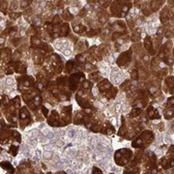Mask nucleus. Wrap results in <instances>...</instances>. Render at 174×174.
<instances>
[{
    "instance_id": "f257e3e1",
    "label": "nucleus",
    "mask_w": 174,
    "mask_h": 174,
    "mask_svg": "<svg viewBox=\"0 0 174 174\" xmlns=\"http://www.w3.org/2000/svg\"><path fill=\"white\" fill-rule=\"evenodd\" d=\"M122 125L119 128L118 135L125 139H134L135 136L139 135L143 130V124L139 120H133V118L125 119L124 116L121 117Z\"/></svg>"
},
{
    "instance_id": "f03ea898",
    "label": "nucleus",
    "mask_w": 174,
    "mask_h": 174,
    "mask_svg": "<svg viewBox=\"0 0 174 174\" xmlns=\"http://www.w3.org/2000/svg\"><path fill=\"white\" fill-rule=\"evenodd\" d=\"M64 67L65 66L61 57L58 54L52 53L47 56L45 62H44L43 71L46 72L48 77L52 81L53 77L61 74L62 71H64Z\"/></svg>"
},
{
    "instance_id": "7ed1b4c3",
    "label": "nucleus",
    "mask_w": 174,
    "mask_h": 174,
    "mask_svg": "<svg viewBox=\"0 0 174 174\" xmlns=\"http://www.w3.org/2000/svg\"><path fill=\"white\" fill-rule=\"evenodd\" d=\"M147 90L143 88H136L133 91L129 92L128 94V99L130 100V104L134 106H139V107H145L148 105L149 97L147 94Z\"/></svg>"
},
{
    "instance_id": "20e7f679",
    "label": "nucleus",
    "mask_w": 174,
    "mask_h": 174,
    "mask_svg": "<svg viewBox=\"0 0 174 174\" xmlns=\"http://www.w3.org/2000/svg\"><path fill=\"white\" fill-rule=\"evenodd\" d=\"M155 139V135L152 130H145L137 135L134 140L132 141V146L136 149H145L147 148L149 145L154 141Z\"/></svg>"
},
{
    "instance_id": "39448f33",
    "label": "nucleus",
    "mask_w": 174,
    "mask_h": 174,
    "mask_svg": "<svg viewBox=\"0 0 174 174\" xmlns=\"http://www.w3.org/2000/svg\"><path fill=\"white\" fill-rule=\"evenodd\" d=\"M141 164L143 165L144 173H158L159 168H158V160L157 156L154 152L152 151H144Z\"/></svg>"
},
{
    "instance_id": "423d86ee",
    "label": "nucleus",
    "mask_w": 174,
    "mask_h": 174,
    "mask_svg": "<svg viewBox=\"0 0 174 174\" xmlns=\"http://www.w3.org/2000/svg\"><path fill=\"white\" fill-rule=\"evenodd\" d=\"M98 90L100 94L106 100H112L116 97L118 93V89L114 87L110 81L106 78H103L100 82H98Z\"/></svg>"
},
{
    "instance_id": "0eeeda50",
    "label": "nucleus",
    "mask_w": 174,
    "mask_h": 174,
    "mask_svg": "<svg viewBox=\"0 0 174 174\" xmlns=\"http://www.w3.org/2000/svg\"><path fill=\"white\" fill-rule=\"evenodd\" d=\"M76 101L77 105L81 106L82 110L84 108H90L94 107V97L90 90H83V89H77L76 93Z\"/></svg>"
},
{
    "instance_id": "6e6552de",
    "label": "nucleus",
    "mask_w": 174,
    "mask_h": 174,
    "mask_svg": "<svg viewBox=\"0 0 174 174\" xmlns=\"http://www.w3.org/2000/svg\"><path fill=\"white\" fill-rule=\"evenodd\" d=\"M134 158V152L130 148H121L114 153V162L119 166L128 165Z\"/></svg>"
},
{
    "instance_id": "1a4fd4ad",
    "label": "nucleus",
    "mask_w": 174,
    "mask_h": 174,
    "mask_svg": "<svg viewBox=\"0 0 174 174\" xmlns=\"http://www.w3.org/2000/svg\"><path fill=\"white\" fill-rule=\"evenodd\" d=\"M132 3L130 0H117L111 4V13L118 18H125L127 13L130 11Z\"/></svg>"
},
{
    "instance_id": "9d476101",
    "label": "nucleus",
    "mask_w": 174,
    "mask_h": 174,
    "mask_svg": "<svg viewBox=\"0 0 174 174\" xmlns=\"http://www.w3.org/2000/svg\"><path fill=\"white\" fill-rule=\"evenodd\" d=\"M19 108L14 106V105L12 103V101H10V103L2 107V111L4 112V116L10 123V125L12 127H18L19 124Z\"/></svg>"
},
{
    "instance_id": "9b49d317",
    "label": "nucleus",
    "mask_w": 174,
    "mask_h": 174,
    "mask_svg": "<svg viewBox=\"0 0 174 174\" xmlns=\"http://www.w3.org/2000/svg\"><path fill=\"white\" fill-rule=\"evenodd\" d=\"M151 72L154 77L162 79L168 74V66L164 63V61L158 57H154L151 60Z\"/></svg>"
},
{
    "instance_id": "f8f14e48",
    "label": "nucleus",
    "mask_w": 174,
    "mask_h": 174,
    "mask_svg": "<svg viewBox=\"0 0 174 174\" xmlns=\"http://www.w3.org/2000/svg\"><path fill=\"white\" fill-rule=\"evenodd\" d=\"M31 110H29L27 106H21L19 110V126L20 129H24L26 128L27 126L31 125L33 121H34V118L33 116L30 112Z\"/></svg>"
},
{
    "instance_id": "ddd939ff",
    "label": "nucleus",
    "mask_w": 174,
    "mask_h": 174,
    "mask_svg": "<svg viewBox=\"0 0 174 174\" xmlns=\"http://www.w3.org/2000/svg\"><path fill=\"white\" fill-rule=\"evenodd\" d=\"M18 82V90L21 93L32 87H36V78L32 76L20 75L16 77Z\"/></svg>"
},
{
    "instance_id": "4468645a",
    "label": "nucleus",
    "mask_w": 174,
    "mask_h": 174,
    "mask_svg": "<svg viewBox=\"0 0 174 174\" xmlns=\"http://www.w3.org/2000/svg\"><path fill=\"white\" fill-rule=\"evenodd\" d=\"M158 164L164 170H168L174 168V145H170L165 156L160 159Z\"/></svg>"
},
{
    "instance_id": "2eb2a0df",
    "label": "nucleus",
    "mask_w": 174,
    "mask_h": 174,
    "mask_svg": "<svg viewBox=\"0 0 174 174\" xmlns=\"http://www.w3.org/2000/svg\"><path fill=\"white\" fill-rule=\"evenodd\" d=\"M84 79H86L84 72H82L81 71H77V72H72V74L69 76V87H70L71 91L72 92L77 91Z\"/></svg>"
},
{
    "instance_id": "dca6fc26",
    "label": "nucleus",
    "mask_w": 174,
    "mask_h": 174,
    "mask_svg": "<svg viewBox=\"0 0 174 174\" xmlns=\"http://www.w3.org/2000/svg\"><path fill=\"white\" fill-rule=\"evenodd\" d=\"M48 124L52 127H65L63 119L61 117V114L56 110H52L49 112L48 117L47 118Z\"/></svg>"
},
{
    "instance_id": "f3484780",
    "label": "nucleus",
    "mask_w": 174,
    "mask_h": 174,
    "mask_svg": "<svg viewBox=\"0 0 174 174\" xmlns=\"http://www.w3.org/2000/svg\"><path fill=\"white\" fill-rule=\"evenodd\" d=\"M132 59H133V52L132 49H129L118 56L116 63H117L118 67L120 68H128L130 66V64L132 63Z\"/></svg>"
},
{
    "instance_id": "a211bd4d",
    "label": "nucleus",
    "mask_w": 174,
    "mask_h": 174,
    "mask_svg": "<svg viewBox=\"0 0 174 174\" xmlns=\"http://www.w3.org/2000/svg\"><path fill=\"white\" fill-rule=\"evenodd\" d=\"M48 54H47V52L44 50L42 48H33L32 52V60L34 62L35 65L37 66H41V65L44 64L46 58Z\"/></svg>"
},
{
    "instance_id": "6ab92c4d",
    "label": "nucleus",
    "mask_w": 174,
    "mask_h": 174,
    "mask_svg": "<svg viewBox=\"0 0 174 174\" xmlns=\"http://www.w3.org/2000/svg\"><path fill=\"white\" fill-rule=\"evenodd\" d=\"M35 78H36V86H37V88H39L41 90V92L46 90L48 85V82L50 81V79L48 77V76L46 75V72L44 71L38 72V74L36 75Z\"/></svg>"
},
{
    "instance_id": "aec40b11",
    "label": "nucleus",
    "mask_w": 174,
    "mask_h": 174,
    "mask_svg": "<svg viewBox=\"0 0 174 174\" xmlns=\"http://www.w3.org/2000/svg\"><path fill=\"white\" fill-rule=\"evenodd\" d=\"M164 116L166 120L174 118V96H171L168 99L164 106Z\"/></svg>"
},
{
    "instance_id": "412c9836",
    "label": "nucleus",
    "mask_w": 174,
    "mask_h": 174,
    "mask_svg": "<svg viewBox=\"0 0 174 174\" xmlns=\"http://www.w3.org/2000/svg\"><path fill=\"white\" fill-rule=\"evenodd\" d=\"M87 117H88V115H87L84 110H76L72 113V123H74L75 125H85Z\"/></svg>"
},
{
    "instance_id": "4be33fe9",
    "label": "nucleus",
    "mask_w": 174,
    "mask_h": 174,
    "mask_svg": "<svg viewBox=\"0 0 174 174\" xmlns=\"http://www.w3.org/2000/svg\"><path fill=\"white\" fill-rule=\"evenodd\" d=\"M163 89L166 94L173 95L174 94V77L173 76L165 77L164 81Z\"/></svg>"
},
{
    "instance_id": "5701e85b",
    "label": "nucleus",
    "mask_w": 174,
    "mask_h": 174,
    "mask_svg": "<svg viewBox=\"0 0 174 174\" xmlns=\"http://www.w3.org/2000/svg\"><path fill=\"white\" fill-rule=\"evenodd\" d=\"M120 88H121V90L129 93V92L137 88V81H135V79H133V78L128 79V81H125L120 85Z\"/></svg>"
},
{
    "instance_id": "b1692460",
    "label": "nucleus",
    "mask_w": 174,
    "mask_h": 174,
    "mask_svg": "<svg viewBox=\"0 0 174 174\" xmlns=\"http://www.w3.org/2000/svg\"><path fill=\"white\" fill-rule=\"evenodd\" d=\"M143 45H144V48L145 49L147 50V52L152 55V56H154L156 54V48L154 47V43H153V40H152L151 37H149V36H146L144 39V42H143Z\"/></svg>"
},
{
    "instance_id": "393cba45",
    "label": "nucleus",
    "mask_w": 174,
    "mask_h": 174,
    "mask_svg": "<svg viewBox=\"0 0 174 174\" xmlns=\"http://www.w3.org/2000/svg\"><path fill=\"white\" fill-rule=\"evenodd\" d=\"M173 19H174L173 12L168 8V7H164L161 12V16H160V19H161V21L163 23H166V21Z\"/></svg>"
},
{
    "instance_id": "a878e982",
    "label": "nucleus",
    "mask_w": 174,
    "mask_h": 174,
    "mask_svg": "<svg viewBox=\"0 0 174 174\" xmlns=\"http://www.w3.org/2000/svg\"><path fill=\"white\" fill-rule=\"evenodd\" d=\"M19 173H34L35 171L34 168H33V166H32V163L31 162H23V163H20V164H19L18 166V168Z\"/></svg>"
},
{
    "instance_id": "bb28decb",
    "label": "nucleus",
    "mask_w": 174,
    "mask_h": 174,
    "mask_svg": "<svg viewBox=\"0 0 174 174\" xmlns=\"http://www.w3.org/2000/svg\"><path fill=\"white\" fill-rule=\"evenodd\" d=\"M139 165L140 164H135V163L130 161V163L128 165H126V168L124 170V174H127V173H129V174H130V173L132 174H135V173L139 174V173H140L141 168H140Z\"/></svg>"
},
{
    "instance_id": "cd10ccee",
    "label": "nucleus",
    "mask_w": 174,
    "mask_h": 174,
    "mask_svg": "<svg viewBox=\"0 0 174 174\" xmlns=\"http://www.w3.org/2000/svg\"><path fill=\"white\" fill-rule=\"evenodd\" d=\"M146 114H147L148 118L150 120H159L160 118H161V115H160V113H159V110L152 105L148 106L147 110H146Z\"/></svg>"
},
{
    "instance_id": "c85d7f7f",
    "label": "nucleus",
    "mask_w": 174,
    "mask_h": 174,
    "mask_svg": "<svg viewBox=\"0 0 174 174\" xmlns=\"http://www.w3.org/2000/svg\"><path fill=\"white\" fill-rule=\"evenodd\" d=\"M14 72H16L17 74H19V75H25L26 74L27 65H26L25 62L20 61V60L14 61Z\"/></svg>"
},
{
    "instance_id": "c756f323",
    "label": "nucleus",
    "mask_w": 174,
    "mask_h": 174,
    "mask_svg": "<svg viewBox=\"0 0 174 174\" xmlns=\"http://www.w3.org/2000/svg\"><path fill=\"white\" fill-rule=\"evenodd\" d=\"M13 57V52L12 49L9 48H1V62L2 64H7L8 62H10L12 60Z\"/></svg>"
},
{
    "instance_id": "7c9ffc66",
    "label": "nucleus",
    "mask_w": 174,
    "mask_h": 174,
    "mask_svg": "<svg viewBox=\"0 0 174 174\" xmlns=\"http://www.w3.org/2000/svg\"><path fill=\"white\" fill-rule=\"evenodd\" d=\"M101 133L104 135H113L115 133V128L112 126V124L110 121H105L103 124V127H102Z\"/></svg>"
},
{
    "instance_id": "2f4dec72",
    "label": "nucleus",
    "mask_w": 174,
    "mask_h": 174,
    "mask_svg": "<svg viewBox=\"0 0 174 174\" xmlns=\"http://www.w3.org/2000/svg\"><path fill=\"white\" fill-rule=\"evenodd\" d=\"M21 142V135L19 132H18L17 130L11 129V136H10V144H19Z\"/></svg>"
},
{
    "instance_id": "473e14b6",
    "label": "nucleus",
    "mask_w": 174,
    "mask_h": 174,
    "mask_svg": "<svg viewBox=\"0 0 174 174\" xmlns=\"http://www.w3.org/2000/svg\"><path fill=\"white\" fill-rule=\"evenodd\" d=\"M76 68V61L75 60H69L65 64L64 67V72L66 75H71L72 72H74Z\"/></svg>"
},
{
    "instance_id": "72a5a7b5",
    "label": "nucleus",
    "mask_w": 174,
    "mask_h": 174,
    "mask_svg": "<svg viewBox=\"0 0 174 174\" xmlns=\"http://www.w3.org/2000/svg\"><path fill=\"white\" fill-rule=\"evenodd\" d=\"M42 40L40 37H38L37 34H35L34 36H32L31 38V41H30V45H31V48H41L42 47Z\"/></svg>"
},
{
    "instance_id": "f704fd0d",
    "label": "nucleus",
    "mask_w": 174,
    "mask_h": 174,
    "mask_svg": "<svg viewBox=\"0 0 174 174\" xmlns=\"http://www.w3.org/2000/svg\"><path fill=\"white\" fill-rule=\"evenodd\" d=\"M89 79L95 82H100L103 79V76H102V74L99 71H95L89 74Z\"/></svg>"
},
{
    "instance_id": "c9c22d12",
    "label": "nucleus",
    "mask_w": 174,
    "mask_h": 174,
    "mask_svg": "<svg viewBox=\"0 0 174 174\" xmlns=\"http://www.w3.org/2000/svg\"><path fill=\"white\" fill-rule=\"evenodd\" d=\"M143 112L142 108L141 107H139V106H134L132 108V110H130V114H129V117L130 118H135V117H139V116Z\"/></svg>"
},
{
    "instance_id": "e433bc0d",
    "label": "nucleus",
    "mask_w": 174,
    "mask_h": 174,
    "mask_svg": "<svg viewBox=\"0 0 174 174\" xmlns=\"http://www.w3.org/2000/svg\"><path fill=\"white\" fill-rule=\"evenodd\" d=\"M93 88V81L90 79H84L81 86L78 87V89H83V90H92Z\"/></svg>"
},
{
    "instance_id": "4c0bfd02",
    "label": "nucleus",
    "mask_w": 174,
    "mask_h": 174,
    "mask_svg": "<svg viewBox=\"0 0 174 174\" xmlns=\"http://www.w3.org/2000/svg\"><path fill=\"white\" fill-rule=\"evenodd\" d=\"M70 32V28L68 23H62L60 24V30H59V37H66Z\"/></svg>"
},
{
    "instance_id": "58836bf2",
    "label": "nucleus",
    "mask_w": 174,
    "mask_h": 174,
    "mask_svg": "<svg viewBox=\"0 0 174 174\" xmlns=\"http://www.w3.org/2000/svg\"><path fill=\"white\" fill-rule=\"evenodd\" d=\"M14 72V61L11 60L7 64H5V75L10 76Z\"/></svg>"
},
{
    "instance_id": "ea45409f",
    "label": "nucleus",
    "mask_w": 174,
    "mask_h": 174,
    "mask_svg": "<svg viewBox=\"0 0 174 174\" xmlns=\"http://www.w3.org/2000/svg\"><path fill=\"white\" fill-rule=\"evenodd\" d=\"M1 168L6 170L8 173H14V166L12 165V164L10 162H2L1 163Z\"/></svg>"
},
{
    "instance_id": "a19ab883",
    "label": "nucleus",
    "mask_w": 174,
    "mask_h": 174,
    "mask_svg": "<svg viewBox=\"0 0 174 174\" xmlns=\"http://www.w3.org/2000/svg\"><path fill=\"white\" fill-rule=\"evenodd\" d=\"M164 36L166 38H172L174 36V26L173 24H168L166 28L164 29Z\"/></svg>"
},
{
    "instance_id": "79ce46f5",
    "label": "nucleus",
    "mask_w": 174,
    "mask_h": 174,
    "mask_svg": "<svg viewBox=\"0 0 174 174\" xmlns=\"http://www.w3.org/2000/svg\"><path fill=\"white\" fill-rule=\"evenodd\" d=\"M8 153L13 156V157H16L19 153V144H10L9 149H8Z\"/></svg>"
},
{
    "instance_id": "37998d69",
    "label": "nucleus",
    "mask_w": 174,
    "mask_h": 174,
    "mask_svg": "<svg viewBox=\"0 0 174 174\" xmlns=\"http://www.w3.org/2000/svg\"><path fill=\"white\" fill-rule=\"evenodd\" d=\"M44 50H45V52H47V54H50V53H52L53 52V48H52V46L50 45H48V43H46V42H43V44H42V47H41Z\"/></svg>"
},
{
    "instance_id": "c03bdc74",
    "label": "nucleus",
    "mask_w": 174,
    "mask_h": 174,
    "mask_svg": "<svg viewBox=\"0 0 174 174\" xmlns=\"http://www.w3.org/2000/svg\"><path fill=\"white\" fill-rule=\"evenodd\" d=\"M21 100H23V98L21 97H19V96H16L14 99H12L11 101H12V103L14 105V106H16L17 108H19L21 107Z\"/></svg>"
},
{
    "instance_id": "a18cd8bd",
    "label": "nucleus",
    "mask_w": 174,
    "mask_h": 174,
    "mask_svg": "<svg viewBox=\"0 0 174 174\" xmlns=\"http://www.w3.org/2000/svg\"><path fill=\"white\" fill-rule=\"evenodd\" d=\"M139 40H140V29H136V31H135L132 36V41L137 42Z\"/></svg>"
},
{
    "instance_id": "49530a36",
    "label": "nucleus",
    "mask_w": 174,
    "mask_h": 174,
    "mask_svg": "<svg viewBox=\"0 0 174 174\" xmlns=\"http://www.w3.org/2000/svg\"><path fill=\"white\" fill-rule=\"evenodd\" d=\"M20 57H21V52H20L19 49H17L16 52L13 53L12 60H14V61H19V60L20 59Z\"/></svg>"
},
{
    "instance_id": "de8ad7c7",
    "label": "nucleus",
    "mask_w": 174,
    "mask_h": 174,
    "mask_svg": "<svg viewBox=\"0 0 174 174\" xmlns=\"http://www.w3.org/2000/svg\"><path fill=\"white\" fill-rule=\"evenodd\" d=\"M10 101L11 100H9V98H8V96H7V95H2L1 96V108L8 105L10 103Z\"/></svg>"
},
{
    "instance_id": "09e8293b",
    "label": "nucleus",
    "mask_w": 174,
    "mask_h": 174,
    "mask_svg": "<svg viewBox=\"0 0 174 174\" xmlns=\"http://www.w3.org/2000/svg\"><path fill=\"white\" fill-rule=\"evenodd\" d=\"M33 0H21L20 1V8L21 9H26L27 7L32 3Z\"/></svg>"
},
{
    "instance_id": "8fccbe9b",
    "label": "nucleus",
    "mask_w": 174,
    "mask_h": 174,
    "mask_svg": "<svg viewBox=\"0 0 174 174\" xmlns=\"http://www.w3.org/2000/svg\"><path fill=\"white\" fill-rule=\"evenodd\" d=\"M127 32H124V31H123V32H120V31H114V33L112 34V40H114V41H116V40H117V39H119L120 37H121V36H123V35H125Z\"/></svg>"
},
{
    "instance_id": "3c124183",
    "label": "nucleus",
    "mask_w": 174,
    "mask_h": 174,
    "mask_svg": "<svg viewBox=\"0 0 174 174\" xmlns=\"http://www.w3.org/2000/svg\"><path fill=\"white\" fill-rule=\"evenodd\" d=\"M41 110H42V113L44 114V117L45 118H48V115H49V110L47 107V106H41Z\"/></svg>"
},
{
    "instance_id": "603ef678",
    "label": "nucleus",
    "mask_w": 174,
    "mask_h": 174,
    "mask_svg": "<svg viewBox=\"0 0 174 174\" xmlns=\"http://www.w3.org/2000/svg\"><path fill=\"white\" fill-rule=\"evenodd\" d=\"M18 9V2L16 1V0H13L12 3H11V6H10V10L14 12Z\"/></svg>"
},
{
    "instance_id": "864d4df0",
    "label": "nucleus",
    "mask_w": 174,
    "mask_h": 174,
    "mask_svg": "<svg viewBox=\"0 0 174 174\" xmlns=\"http://www.w3.org/2000/svg\"><path fill=\"white\" fill-rule=\"evenodd\" d=\"M20 16H21V14H20V13H14V12H13V13L10 14V19H11L12 20H14V19H19Z\"/></svg>"
},
{
    "instance_id": "5fc2aeb1",
    "label": "nucleus",
    "mask_w": 174,
    "mask_h": 174,
    "mask_svg": "<svg viewBox=\"0 0 174 174\" xmlns=\"http://www.w3.org/2000/svg\"><path fill=\"white\" fill-rule=\"evenodd\" d=\"M61 23V19L60 17L58 16V14H56V16L53 17V19L52 20V24H58V23Z\"/></svg>"
},
{
    "instance_id": "6e6d98bb",
    "label": "nucleus",
    "mask_w": 174,
    "mask_h": 174,
    "mask_svg": "<svg viewBox=\"0 0 174 174\" xmlns=\"http://www.w3.org/2000/svg\"><path fill=\"white\" fill-rule=\"evenodd\" d=\"M96 173L102 174V173H103V171H102L99 168H97V166H94V168H92V174H96Z\"/></svg>"
}]
</instances>
